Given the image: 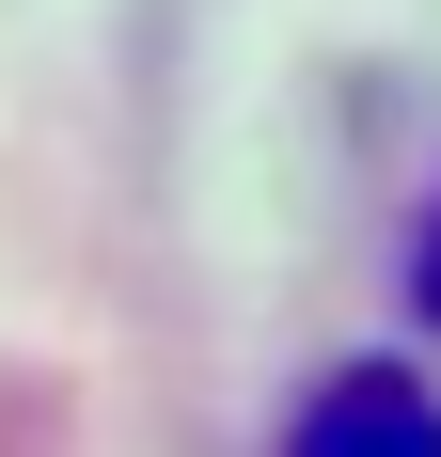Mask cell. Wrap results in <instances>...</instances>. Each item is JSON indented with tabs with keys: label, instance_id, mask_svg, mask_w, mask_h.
I'll return each mask as SVG.
<instances>
[{
	"label": "cell",
	"instance_id": "1",
	"mask_svg": "<svg viewBox=\"0 0 441 457\" xmlns=\"http://www.w3.org/2000/svg\"><path fill=\"white\" fill-rule=\"evenodd\" d=\"M284 457H441V395H426L410 363H347V378L300 395Z\"/></svg>",
	"mask_w": 441,
	"mask_h": 457
},
{
	"label": "cell",
	"instance_id": "2",
	"mask_svg": "<svg viewBox=\"0 0 441 457\" xmlns=\"http://www.w3.org/2000/svg\"><path fill=\"white\" fill-rule=\"evenodd\" d=\"M410 300L441 316V205H426V237H410Z\"/></svg>",
	"mask_w": 441,
	"mask_h": 457
}]
</instances>
